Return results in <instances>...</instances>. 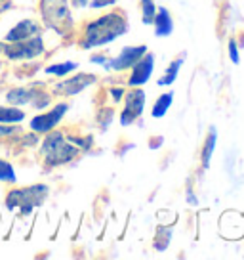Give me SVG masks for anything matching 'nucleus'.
Masks as SVG:
<instances>
[{
	"mask_svg": "<svg viewBox=\"0 0 244 260\" xmlns=\"http://www.w3.org/2000/svg\"><path fill=\"white\" fill-rule=\"evenodd\" d=\"M128 31V21L120 12H109L105 16L94 19L92 23L86 25L84 29V39H82V48H96L103 46L109 42L116 41Z\"/></svg>",
	"mask_w": 244,
	"mask_h": 260,
	"instance_id": "1",
	"label": "nucleus"
},
{
	"mask_svg": "<svg viewBox=\"0 0 244 260\" xmlns=\"http://www.w3.org/2000/svg\"><path fill=\"white\" fill-rule=\"evenodd\" d=\"M42 155H44V161L48 162V167H59V165L73 161L78 155V147L69 138H65L61 132L50 130L48 136L42 142Z\"/></svg>",
	"mask_w": 244,
	"mask_h": 260,
	"instance_id": "2",
	"label": "nucleus"
},
{
	"mask_svg": "<svg viewBox=\"0 0 244 260\" xmlns=\"http://www.w3.org/2000/svg\"><path fill=\"white\" fill-rule=\"evenodd\" d=\"M48 195V186L44 184H36L31 187H21V189H12L6 195V207L8 209H19L21 214H29V212L40 207Z\"/></svg>",
	"mask_w": 244,
	"mask_h": 260,
	"instance_id": "3",
	"label": "nucleus"
},
{
	"mask_svg": "<svg viewBox=\"0 0 244 260\" xmlns=\"http://www.w3.org/2000/svg\"><path fill=\"white\" fill-rule=\"evenodd\" d=\"M40 14L44 23L59 35H65L73 25L67 0H40Z\"/></svg>",
	"mask_w": 244,
	"mask_h": 260,
	"instance_id": "4",
	"label": "nucleus"
},
{
	"mask_svg": "<svg viewBox=\"0 0 244 260\" xmlns=\"http://www.w3.org/2000/svg\"><path fill=\"white\" fill-rule=\"evenodd\" d=\"M42 52H44V42H42L40 35H34L25 41L4 44V54L10 59H33V57L40 56Z\"/></svg>",
	"mask_w": 244,
	"mask_h": 260,
	"instance_id": "5",
	"label": "nucleus"
},
{
	"mask_svg": "<svg viewBox=\"0 0 244 260\" xmlns=\"http://www.w3.org/2000/svg\"><path fill=\"white\" fill-rule=\"evenodd\" d=\"M145 107V92L141 88H132L128 94H124V109L120 113V124L128 126L143 113Z\"/></svg>",
	"mask_w": 244,
	"mask_h": 260,
	"instance_id": "6",
	"label": "nucleus"
},
{
	"mask_svg": "<svg viewBox=\"0 0 244 260\" xmlns=\"http://www.w3.org/2000/svg\"><path fill=\"white\" fill-rule=\"evenodd\" d=\"M147 54V46L145 44H139V46H128L124 48L116 57L109 59L103 67L105 69H113V71H126V69H132L134 65L138 63V59Z\"/></svg>",
	"mask_w": 244,
	"mask_h": 260,
	"instance_id": "7",
	"label": "nucleus"
},
{
	"mask_svg": "<svg viewBox=\"0 0 244 260\" xmlns=\"http://www.w3.org/2000/svg\"><path fill=\"white\" fill-rule=\"evenodd\" d=\"M67 109H69L67 104H57L54 109H50L48 113L36 115L31 121V130L33 132H44V134L54 130L59 124V121L63 119V115L67 113Z\"/></svg>",
	"mask_w": 244,
	"mask_h": 260,
	"instance_id": "8",
	"label": "nucleus"
},
{
	"mask_svg": "<svg viewBox=\"0 0 244 260\" xmlns=\"http://www.w3.org/2000/svg\"><path fill=\"white\" fill-rule=\"evenodd\" d=\"M153 69H155V56L147 52L145 56L138 59V63L132 67V75L128 84H130L132 88H141L149 81V77L153 75Z\"/></svg>",
	"mask_w": 244,
	"mask_h": 260,
	"instance_id": "9",
	"label": "nucleus"
},
{
	"mask_svg": "<svg viewBox=\"0 0 244 260\" xmlns=\"http://www.w3.org/2000/svg\"><path fill=\"white\" fill-rule=\"evenodd\" d=\"M92 82H96V75L78 73L76 77H71V79H67V81L56 84L54 90L59 92V94H65V96H74V94L82 92L84 88H88Z\"/></svg>",
	"mask_w": 244,
	"mask_h": 260,
	"instance_id": "10",
	"label": "nucleus"
},
{
	"mask_svg": "<svg viewBox=\"0 0 244 260\" xmlns=\"http://www.w3.org/2000/svg\"><path fill=\"white\" fill-rule=\"evenodd\" d=\"M34 35H40V25L33 19H23L14 29H10L8 35H6V42L25 41V39H31Z\"/></svg>",
	"mask_w": 244,
	"mask_h": 260,
	"instance_id": "11",
	"label": "nucleus"
},
{
	"mask_svg": "<svg viewBox=\"0 0 244 260\" xmlns=\"http://www.w3.org/2000/svg\"><path fill=\"white\" fill-rule=\"evenodd\" d=\"M155 25V35L156 37H170L174 31V21H172V14L166 8H158L153 19Z\"/></svg>",
	"mask_w": 244,
	"mask_h": 260,
	"instance_id": "12",
	"label": "nucleus"
},
{
	"mask_svg": "<svg viewBox=\"0 0 244 260\" xmlns=\"http://www.w3.org/2000/svg\"><path fill=\"white\" fill-rule=\"evenodd\" d=\"M38 92H40L38 88H12L6 94V100L12 106H27V104H33Z\"/></svg>",
	"mask_w": 244,
	"mask_h": 260,
	"instance_id": "13",
	"label": "nucleus"
},
{
	"mask_svg": "<svg viewBox=\"0 0 244 260\" xmlns=\"http://www.w3.org/2000/svg\"><path fill=\"white\" fill-rule=\"evenodd\" d=\"M183 61H185V54H183V56H179V57H176V59L170 63V67L166 69V73L158 79V82H156V84H158V86H168V84H172V82L178 79L179 67L183 65Z\"/></svg>",
	"mask_w": 244,
	"mask_h": 260,
	"instance_id": "14",
	"label": "nucleus"
},
{
	"mask_svg": "<svg viewBox=\"0 0 244 260\" xmlns=\"http://www.w3.org/2000/svg\"><path fill=\"white\" fill-rule=\"evenodd\" d=\"M172 102H174V92H166L162 96H158V100L155 102V106H153V117L155 119H160L164 115L168 113V109H170Z\"/></svg>",
	"mask_w": 244,
	"mask_h": 260,
	"instance_id": "15",
	"label": "nucleus"
},
{
	"mask_svg": "<svg viewBox=\"0 0 244 260\" xmlns=\"http://www.w3.org/2000/svg\"><path fill=\"white\" fill-rule=\"evenodd\" d=\"M216 140H218L216 130H210V134H208V138H206L204 147H202V167L204 169H208V167H210L212 153H214V149H216Z\"/></svg>",
	"mask_w": 244,
	"mask_h": 260,
	"instance_id": "16",
	"label": "nucleus"
},
{
	"mask_svg": "<svg viewBox=\"0 0 244 260\" xmlns=\"http://www.w3.org/2000/svg\"><path fill=\"white\" fill-rule=\"evenodd\" d=\"M25 119V113L17 107H0V122H19Z\"/></svg>",
	"mask_w": 244,
	"mask_h": 260,
	"instance_id": "17",
	"label": "nucleus"
},
{
	"mask_svg": "<svg viewBox=\"0 0 244 260\" xmlns=\"http://www.w3.org/2000/svg\"><path fill=\"white\" fill-rule=\"evenodd\" d=\"M76 67H78V63H74V61H65V63H56V65L46 67V73L56 75V77H63V75L73 73Z\"/></svg>",
	"mask_w": 244,
	"mask_h": 260,
	"instance_id": "18",
	"label": "nucleus"
},
{
	"mask_svg": "<svg viewBox=\"0 0 244 260\" xmlns=\"http://www.w3.org/2000/svg\"><path fill=\"white\" fill-rule=\"evenodd\" d=\"M155 14H156L155 0H141V17H143V23L145 25L153 23Z\"/></svg>",
	"mask_w": 244,
	"mask_h": 260,
	"instance_id": "19",
	"label": "nucleus"
},
{
	"mask_svg": "<svg viewBox=\"0 0 244 260\" xmlns=\"http://www.w3.org/2000/svg\"><path fill=\"white\" fill-rule=\"evenodd\" d=\"M16 171L8 161L0 159V182H10V184H16Z\"/></svg>",
	"mask_w": 244,
	"mask_h": 260,
	"instance_id": "20",
	"label": "nucleus"
},
{
	"mask_svg": "<svg viewBox=\"0 0 244 260\" xmlns=\"http://www.w3.org/2000/svg\"><path fill=\"white\" fill-rule=\"evenodd\" d=\"M229 57H231V61L233 63H240V56H238V46H236V42L231 39L229 41Z\"/></svg>",
	"mask_w": 244,
	"mask_h": 260,
	"instance_id": "21",
	"label": "nucleus"
},
{
	"mask_svg": "<svg viewBox=\"0 0 244 260\" xmlns=\"http://www.w3.org/2000/svg\"><path fill=\"white\" fill-rule=\"evenodd\" d=\"M116 4V0H92V8H107Z\"/></svg>",
	"mask_w": 244,
	"mask_h": 260,
	"instance_id": "22",
	"label": "nucleus"
},
{
	"mask_svg": "<svg viewBox=\"0 0 244 260\" xmlns=\"http://www.w3.org/2000/svg\"><path fill=\"white\" fill-rule=\"evenodd\" d=\"M109 94L113 96L114 102H120L122 96H124L126 92H124V88H122V86H118V88H109Z\"/></svg>",
	"mask_w": 244,
	"mask_h": 260,
	"instance_id": "23",
	"label": "nucleus"
},
{
	"mask_svg": "<svg viewBox=\"0 0 244 260\" xmlns=\"http://www.w3.org/2000/svg\"><path fill=\"white\" fill-rule=\"evenodd\" d=\"M17 128L16 126H0V138H6V136H12V134H16Z\"/></svg>",
	"mask_w": 244,
	"mask_h": 260,
	"instance_id": "24",
	"label": "nucleus"
},
{
	"mask_svg": "<svg viewBox=\"0 0 244 260\" xmlns=\"http://www.w3.org/2000/svg\"><path fill=\"white\" fill-rule=\"evenodd\" d=\"M71 4L74 8H84V6H88V0H71Z\"/></svg>",
	"mask_w": 244,
	"mask_h": 260,
	"instance_id": "25",
	"label": "nucleus"
},
{
	"mask_svg": "<svg viewBox=\"0 0 244 260\" xmlns=\"http://www.w3.org/2000/svg\"><path fill=\"white\" fill-rule=\"evenodd\" d=\"M92 61H94V63H101V65H105L107 61H109V59H107L105 56H92Z\"/></svg>",
	"mask_w": 244,
	"mask_h": 260,
	"instance_id": "26",
	"label": "nucleus"
},
{
	"mask_svg": "<svg viewBox=\"0 0 244 260\" xmlns=\"http://www.w3.org/2000/svg\"><path fill=\"white\" fill-rule=\"evenodd\" d=\"M10 8V0H0V14Z\"/></svg>",
	"mask_w": 244,
	"mask_h": 260,
	"instance_id": "27",
	"label": "nucleus"
},
{
	"mask_svg": "<svg viewBox=\"0 0 244 260\" xmlns=\"http://www.w3.org/2000/svg\"><path fill=\"white\" fill-rule=\"evenodd\" d=\"M0 52H4V42H0Z\"/></svg>",
	"mask_w": 244,
	"mask_h": 260,
	"instance_id": "28",
	"label": "nucleus"
}]
</instances>
